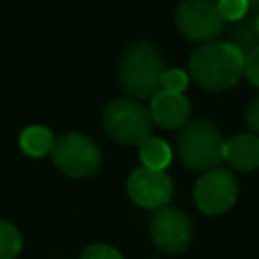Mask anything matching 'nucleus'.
Listing matches in <instances>:
<instances>
[{"instance_id":"1","label":"nucleus","mask_w":259,"mask_h":259,"mask_svg":"<svg viewBox=\"0 0 259 259\" xmlns=\"http://www.w3.org/2000/svg\"><path fill=\"white\" fill-rule=\"evenodd\" d=\"M190 77L208 91H225L245 75V55L229 40L202 42L188 59Z\"/></svg>"},{"instance_id":"2","label":"nucleus","mask_w":259,"mask_h":259,"mask_svg":"<svg viewBox=\"0 0 259 259\" xmlns=\"http://www.w3.org/2000/svg\"><path fill=\"white\" fill-rule=\"evenodd\" d=\"M166 71L164 57L150 42H134L119 59L117 79L121 89L134 99H152L162 89Z\"/></svg>"},{"instance_id":"3","label":"nucleus","mask_w":259,"mask_h":259,"mask_svg":"<svg viewBox=\"0 0 259 259\" xmlns=\"http://www.w3.org/2000/svg\"><path fill=\"white\" fill-rule=\"evenodd\" d=\"M180 162L190 170H212L225 160V140L214 123L194 119L180 127L176 138Z\"/></svg>"},{"instance_id":"4","label":"nucleus","mask_w":259,"mask_h":259,"mask_svg":"<svg viewBox=\"0 0 259 259\" xmlns=\"http://www.w3.org/2000/svg\"><path fill=\"white\" fill-rule=\"evenodd\" d=\"M101 121L107 136L121 146H140L152 136L154 127L150 107L134 97L109 101L101 113Z\"/></svg>"},{"instance_id":"5","label":"nucleus","mask_w":259,"mask_h":259,"mask_svg":"<svg viewBox=\"0 0 259 259\" xmlns=\"http://www.w3.org/2000/svg\"><path fill=\"white\" fill-rule=\"evenodd\" d=\"M51 158L65 176L89 178L91 174L97 172L101 164V150L89 136L79 132H69L55 138Z\"/></svg>"},{"instance_id":"6","label":"nucleus","mask_w":259,"mask_h":259,"mask_svg":"<svg viewBox=\"0 0 259 259\" xmlns=\"http://www.w3.org/2000/svg\"><path fill=\"white\" fill-rule=\"evenodd\" d=\"M176 26L190 40L210 42L223 32L225 18L217 0H184L176 10Z\"/></svg>"},{"instance_id":"7","label":"nucleus","mask_w":259,"mask_h":259,"mask_svg":"<svg viewBox=\"0 0 259 259\" xmlns=\"http://www.w3.org/2000/svg\"><path fill=\"white\" fill-rule=\"evenodd\" d=\"M239 184L233 172L225 168L206 170L194 184V202L204 214H223L237 200Z\"/></svg>"},{"instance_id":"8","label":"nucleus","mask_w":259,"mask_h":259,"mask_svg":"<svg viewBox=\"0 0 259 259\" xmlns=\"http://www.w3.org/2000/svg\"><path fill=\"white\" fill-rule=\"evenodd\" d=\"M150 237L166 253H182L192 241V223L176 206L156 208L150 217Z\"/></svg>"},{"instance_id":"9","label":"nucleus","mask_w":259,"mask_h":259,"mask_svg":"<svg viewBox=\"0 0 259 259\" xmlns=\"http://www.w3.org/2000/svg\"><path fill=\"white\" fill-rule=\"evenodd\" d=\"M127 194L130 198L142 208H162L170 202L174 184L166 170H152V168H136L127 176Z\"/></svg>"},{"instance_id":"10","label":"nucleus","mask_w":259,"mask_h":259,"mask_svg":"<svg viewBox=\"0 0 259 259\" xmlns=\"http://www.w3.org/2000/svg\"><path fill=\"white\" fill-rule=\"evenodd\" d=\"M150 115L154 123L166 130H180L190 115V103L182 93H170L160 89L150 99Z\"/></svg>"},{"instance_id":"11","label":"nucleus","mask_w":259,"mask_h":259,"mask_svg":"<svg viewBox=\"0 0 259 259\" xmlns=\"http://www.w3.org/2000/svg\"><path fill=\"white\" fill-rule=\"evenodd\" d=\"M225 160L241 172L259 168V136L253 132L235 134L225 142Z\"/></svg>"},{"instance_id":"12","label":"nucleus","mask_w":259,"mask_h":259,"mask_svg":"<svg viewBox=\"0 0 259 259\" xmlns=\"http://www.w3.org/2000/svg\"><path fill=\"white\" fill-rule=\"evenodd\" d=\"M18 144H20V150L26 156H30V158H42V156L51 154V150L55 146V136L45 125H28L20 134Z\"/></svg>"},{"instance_id":"13","label":"nucleus","mask_w":259,"mask_h":259,"mask_svg":"<svg viewBox=\"0 0 259 259\" xmlns=\"http://www.w3.org/2000/svg\"><path fill=\"white\" fill-rule=\"evenodd\" d=\"M140 160L144 162L146 168L152 170H166L168 164L172 162V148L162 140V138H154L150 136L148 140H144L140 146Z\"/></svg>"},{"instance_id":"14","label":"nucleus","mask_w":259,"mask_h":259,"mask_svg":"<svg viewBox=\"0 0 259 259\" xmlns=\"http://www.w3.org/2000/svg\"><path fill=\"white\" fill-rule=\"evenodd\" d=\"M229 42L233 47H237L245 57L255 49L259 47V30H257V22L255 18H243L239 22H235V26L231 28V38Z\"/></svg>"},{"instance_id":"15","label":"nucleus","mask_w":259,"mask_h":259,"mask_svg":"<svg viewBox=\"0 0 259 259\" xmlns=\"http://www.w3.org/2000/svg\"><path fill=\"white\" fill-rule=\"evenodd\" d=\"M22 249V237L18 229L6 221H0V259H14Z\"/></svg>"},{"instance_id":"16","label":"nucleus","mask_w":259,"mask_h":259,"mask_svg":"<svg viewBox=\"0 0 259 259\" xmlns=\"http://www.w3.org/2000/svg\"><path fill=\"white\" fill-rule=\"evenodd\" d=\"M219 12L227 22H239L247 16L249 12V2L247 0H217Z\"/></svg>"},{"instance_id":"17","label":"nucleus","mask_w":259,"mask_h":259,"mask_svg":"<svg viewBox=\"0 0 259 259\" xmlns=\"http://www.w3.org/2000/svg\"><path fill=\"white\" fill-rule=\"evenodd\" d=\"M188 85V75L180 69H166L162 75V91L182 93Z\"/></svg>"},{"instance_id":"18","label":"nucleus","mask_w":259,"mask_h":259,"mask_svg":"<svg viewBox=\"0 0 259 259\" xmlns=\"http://www.w3.org/2000/svg\"><path fill=\"white\" fill-rule=\"evenodd\" d=\"M79 259H123V255L107 243H93L83 249Z\"/></svg>"},{"instance_id":"19","label":"nucleus","mask_w":259,"mask_h":259,"mask_svg":"<svg viewBox=\"0 0 259 259\" xmlns=\"http://www.w3.org/2000/svg\"><path fill=\"white\" fill-rule=\"evenodd\" d=\"M245 77L249 79L251 85L259 87V47H255L245 57Z\"/></svg>"},{"instance_id":"20","label":"nucleus","mask_w":259,"mask_h":259,"mask_svg":"<svg viewBox=\"0 0 259 259\" xmlns=\"http://www.w3.org/2000/svg\"><path fill=\"white\" fill-rule=\"evenodd\" d=\"M245 119H247V125H249V130L255 134V136H259V95L251 101V105L247 107V115H245Z\"/></svg>"},{"instance_id":"21","label":"nucleus","mask_w":259,"mask_h":259,"mask_svg":"<svg viewBox=\"0 0 259 259\" xmlns=\"http://www.w3.org/2000/svg\"><path fill=\"white\" fill-rule=\"evenodd\" d=\"M249 2V8H259V0H247Z\"/></svg>"},{"instance_id":"22","label":"nucleus","mask_w":259,"mask_h":259,"mask_svg":"<svg viewBox=\"0 0 259 259\" xmlns=\"http://www.w3.org/2000/svg\"><path fill=\"white\" fill-rule=\"evenodd\" d=\"M255 22H257V30H259V14L255 16Z\"/></svg>"}]
</instances>
